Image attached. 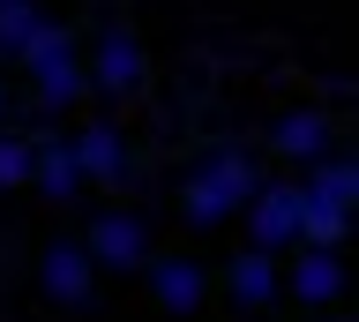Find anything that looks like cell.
I'll return each mask as SVG.
<instances>
[{"instance_id":"obj_1","label":"cell","mask_w":359,"mask_h":322,"mask_svg":"<svg viewBox=\"0 0 359 322\" xmlns=\"http://www.w3.org/2000/svg\"><path fill=\"white\" fill-rule=\"evenodd\" d=\"M255 187H262V173H255V158H247L240 142H210L195 158V173L180 180V217L195 232H210V225H224V217H240Z\"/></svg>"},{"instance_id":"obj_2","label":"cell","mask_w":359,"mask_h":322,"mask_svg":"<svg viewBox=\"0 0 359 322\" xmlns=\"http://www.w3.org/2000/svg\"><path fill=\"white\" fill-rule=\"evenodd\" d=\"M15 68L30 75V90H38L45 113H67V105L90 90V75H83V46H75V23H53V15H38V30L15 46Z\"/></svg>"},{"instance_id":"obj_3","label":"cell","mask_w":359,"mask_h":322,"mask_svg":"<svg viewBox=\"0 0 359 322\" xmlns=\"http://www.w3.org/2000/svg\"><path fill=\"white\" fill-rule=\"evenodd\" d=\"M83 255H90V270H112V277H135L142 262H150V225H142V210H120V203H105L97 217H90V232H83Z\"/></svg>"},{"instance_id":"obj_4","label":"cell","mask_w":359,"mask_h":322,"mask_svg":"<svg viewBox=\"0 0 359 322\" xmlns=\"http://www.w3.org/2000/svg\"><path fill=\"white\" fill-rule=\"evenodd\" d=\"M83 75H90V90H105V98H135L150 83V53H142V38L128 23H97V38L83 53Z\"/></svg>"},{"instance_id":"obj_5","label":"cell","mask_w":359,"mask_h":322,"mask_svg":"<svg viewBox=\"0 0 359 322\" xmlns=\"http://www.w3.org/2000/svg\"><path fill=\"white\" fill-rule=\"evenodd\" d=\"M247 248L262 255H292L299 248V180H262L255 195H247Z\"/></svg>"},{"instance_id":"obj_6","label":"cell","mask_w":359,"mask_h":322,"mask_svg":"<svg viewBox=\"0 0 359 322\" xmlns=\"http://www.w3.org/2000/svg\"><path fill=\"white\" fill-rule=\"evenodd\" d=\"M67 150H75V173H83V187H120L135 173V150L128 135L112 128V120H90V128H75L67 135Z\"/></svg>"},{"instance_id":"obj_7","label":"cell","mask_w":359,"mask_h":322,"mask_svg":"<svg viewBox=\"0 0 359 322\" xmlns=\"http://www.w3.org/2000/svg\"><path fill=\"white\" fill-rule=\"evenodd\" d=\"M142 285L165 315H195L202 300H210V270H202L195 255H150L142 262Z\"/></svg>"},{"instance_id":"obj_8","label":"cell","mask_w":359,"mask_h":322,"mask_svg":"<svg viewBox=\"0 0 359 322\" xmlns=\"http://www.w3.org/2000/svg\"><path fill=\"white\" fill-rule=\"evenodd\" d=\"M277 293H292L299 307H330L344 293V255L330 248H299L292 262H277Z\"/></svg>"},{"instance_id":"obj_9","label":"cell","mask_w":359,"mask_h":322,"mask_svg":"<svg viewBox=\"0 0 359 322\" xmlns=\"http://www.w3.org/2000/svg\"><path fill=\"white\" fill-rule=\"evenodd\" d=\"M262 142H269L285 165H314L322 150H337V128H330V113H322V105H292V113L269 120Z\"/></svg>"},{"instance_id":"obj_10","label":"cell","mask_w":359,"mask_h":322,"mask_svg":"<svg viewBox=\"0 0 359 322\" xmlns=\"http://www.w3.org/2000/svg\"><path fill=\"white\" fill-rule=\"evenodd\" d=\"M299 203H307V210H330V217H352V203H359V165H352V150H322V158L307 165V180H299Z\"/></svg>"},{"instance_id":"obj_11","label":"cell","mask_w":359,"mask_h":322,"mask_svg":"<svg viewBox=\"0 0 359 322\" xmlns=\"http://www.w3.org/2000/svg\"><path fill=\"white\" fill-rule=\"evenodd\" d=\"M38 285H45V300H53V307H83L90 285H97L83 240H53V248H45V262H38Z\"/></svg>"},{"instance_id":"obj_12","label":"cell","mask_w":359,"mask_h":322,"mask_svg":"<svg viewBox=\"0 0 359 322\" xmlns=\"http://www.w3.org/2000/svg\"><path fill=\"white\" fill-rule=\"evenodd\" d=\"M30 187H38L45 203H75L83 195V173H75L67 135H30Z\"/></svg>"},{"instance_id":"obj_13","label":"cell","mask_w":359,"mask_h":322,"mask_svg":"<svg viewBox=\"0 0 359 322\" xmlns=\"http://www.w3.org/2000/svg\"><path fill=\"white\" fill-rule=\"evenodd\" d=\"M277 262H285V255H262V248H247L240 262L224 270V293L240 300V307H269V300H277Z\"/></svg>"},{"instance_id":"obj_14","label":"cell","mask_w":359,"mask_h":322,"mask_svg":"<svg viewBox=\"0 0 359 322\" xmlns=\"http://www.w3.org/2000/svg\"><path fill=\"white\" fill-rule=\"evenodd\" d=\"M38 0H0V53H15L22 38H30V30H38Z\"/></svg>"},{"instance_id":"obj_15","label":"cell","mask_w":359,"mask_h":322,"mask_svg":"<svg viewBox=\"0 0 359 322\" xmlns=\"http://www.w3.org/2000/svg\"><path fill=\"white\" fill-rule=\"evenodd\" d=\"M0 187H30V135L0 128Z\"/></svg>"},{"instance_id":"obj_16","label":"cell","mask_w":359,"mask_h":322,"mask_svg":"<svg viewBox=\"0 0 359 322\" xmlns=\"http://www.w3.org/2000/svg\"><path fill=\"white\" fill-rule=\"evenodd\" d=\"M0 113H8V75H0Z\"/></svg>"}]
</instances>
